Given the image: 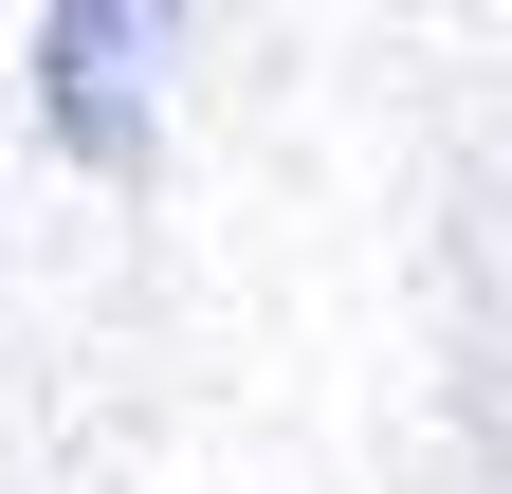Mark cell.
Listing matches in <instances>:
<instances>
[{
    "label": "cell",
    "instance_id": "cell-1",
    "mask_svg": "<svg viewBox=\"0 0 512 494\" xmlns=\"http://www.w3.org/2000/svg\"><path fill=\"white\" fill-rule=\"evenodd\" d=\"M165 19H183V0H55V37H37V110H55V147H74V165H128Z\"/></svg>",
    "mask_w": 512,
    "mask_h": 494
}]
</instances>
